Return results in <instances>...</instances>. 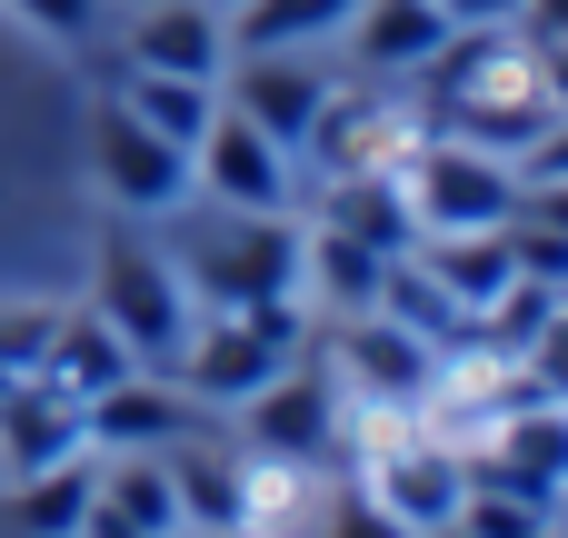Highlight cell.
I'll list each match as a JSON object with an SVG mask.
<instances>
[{
    "instance_id": "6da1fadb",
    "label": "cell",
    "mask_w": 568,
    "mask_h": 538,
    "mask_svg": "<svg viewBox=\"0 0 568 538\" xmlns=\"http://www.w3.org/2000/svg\"><path fill=\"white\" fill-rule=\"evenodd\" d=\"M300 220L290 210H220V200H200V210H160V250H170V270H180V290H190V309H280V300H300Z\"/></svg>"
},
{
    "instance_id": "7a4b0ae2",
    "label": "cell",
    "mask_w": 568,
    "mask_h": 538,
    "mask_svg": "<svg viewBox=\"0 0 568 538\" xmlns=\"http://www.w3.org/2000/svg\"><path fill=\"white\" fill-rule=\"evenodd\" d=\"M300 349H310L300 300H280V309H200L190 339H180V359H170V379H180L190 399H210V409H240V399L270 389Z\"/></svg>"
},
{
    "instance_id": "3957f363",
    "label": "cell",
    "mask_w": 568,
    "mask_h": 538,
    "mask_svg": "<svg viewBox=\"0 0 568 538\" xmlns=\"http://www.w3.org/2000/svg\"><path fill=\"white\" fill-rule=\"evenodd\" d=\"M90 319H110L140 369H170V359H180V339H190V290H180V270H170V250H160L150 230H110V240H100Z\"/></svg>"
},
{
    "instance_id": "277c9868",
    "label": "cell",
    "mask_w": 568,
    "mask_h": 538,
    "mask_svg": "<svg viewBox=\"0 0 568 538\" xmlns=\"http://www.w3.org/2000/svg\"><path fill=\"white\" fill-rule=\"evenodd\" d=\"M240 449H250L270 479L320 469V459L339 449V369H320V359L300 349L270 389H250V399H240Z\"/></svg>"
},
{
    "instance_id": "5b68a950",
    "label": "cell",
    "mask_w": 568,
    "mask_h": 538,
    "mask_svg": "<svg viewBox=\"0 0 568 538\" xmlns=\"http://www.w3.org/2000/svg\"><path fill=\"white\" fill-rule=\"evenodd\" d=\"M399 180H409L419 230H499V220H519V160L479 150V140L439 130V140H419L399 160Z\"/></svg>"
},
{
    "instance_id": "8992f818",
    "label": "cell",
    "mask_w": 568,
    "mask_h": 538,
    "mask_svg": "<svg viewBox=\"0 0 568 538\" xmlns=\"http://www.w3.org/2000/svg\"><path fill=\"white\" fill-rule=\"evenodd\" d=\"M339 80H349V60H329V50H230L220 100H230L240 120H260V130L300 160V140H310V120L329 110Z\"/></svg>"
},
{
    "instance_id": "52a82bcc",
    "label": "cell",
    "mask_w": 568,
    "mask_h": 538,
    "mask_svg": "<svg viewBox=\"0 0 568 538\" xmlns=\"http://www.w3.org/2000/svg\"><path fill=\"white\" fill-rule=\"evenodd\" d=\"M90 170H100L110 210H130V220H160L170 200H190V150L160 140L130 100H110V110L90 120Z\"/></svg>"
},
{
    "instance_id": "ba28073f",
    "label": "cell",
    "mask_w": 568,
    "mask_h": 538,
    "mask_svg": "<svg viewBox=\"0 0 568 538\" xmlns=\"http://www.w3.org/2000/svg\"><path fill=\"white\" fill-rule=\"evenodd\" d=\"M190 190H200V200H220V210H290L300 160H290L260 120H240V110L220 100V120H210V130H200V150H190Z\"/></svg>"
},
{
    "instance_id": "9c48e42d",
    "label": "cell",
    "mask_w": 568,
    "mask_h": 538,
    "mask_svg": "<svg viewBox=\"0 0 568 538\" xmlns=\"http://www.w3.org/2000/svg\"><path fill=\"white\" fill-rule=\"evenodd\" d=\"M339 389L349 399H369V409H389V419H419V399H429V379H439V349L419 339V329H399L389 309H349L339 319Z\"/></svg>"
},
{
    "instance_id": "30bf717a",
    "label": "cell",
    "mask_w": 568,
    "mask_h": 538,
    "mask_svg": "<svg viewBox=\"0 0 568 538\" xmlns=\"http://www.w3.org/2000/svg\"><path fill=\"white\" fill-rule=\"evenodd\" d=\"M369 499H379L399 529H439V519H459V499H469V459H459L449 439H399V449L369 459Z\"/></svg>"
},
{
    "instance_id": "8fae6325",
    "label": "cell",
    "mask_w": 568,
    "mask_h": 538,
    "mask_svg": "<svg viewBox=\"0 0 568 538\" xmlns=\"http://www.w3.org/2000/svg\"><path fill=\"white\" fill-rule=\"evenodd\" d=\"M80 419H90V449H170V439H190V389L170 369H130Z\"/></svg>"
},
{
    "instance_id": "7c38bea8",
    "label": "cell",
    "mask_w": 568,
    "mask_h": 538,
    "mask_svg": "<svg viewBox=\"0 0 568 538\" xmlns=\"http://www.w3.org/2000/svg\"><path fill=\"white\" fill-rule=\"evenodd\" d=\"M80 449H90L80 399H60L40 369H20V379L0 389V459H10V479H30V469H50V459H80Z\"/></svg>"
},
{
    "instance_id": "4fadbf2b",
    "label": "cell",
    "mask_w": 568,
    "mask_h": 538,
    "mask_svg": "<svg viewBox=\"0 0 568 538\" xmlns=\"http://www.w3.org/2000/svg\"><path fill=\"white\" fill-rule=\"evenodd\" d=\"M320 220L349 230L379 260H409L419 250V210H409V180L399 170H339V180H320Z\"/></svg>"
},
{
    "instance_id": "5bb4252c",
    "label": "cell",
    "mask_w": 568,
    "mask_h": 538,
    "mask_svg": "<svg viewBox=\"0 0 568 538\" xmlns=\"http://www.w3.org/2000/svg\"><path fill=\"white\" fill-rule=\"evenodd\" d=\"M130 70L220 80V70H230V10H210V0H150L140 30H130Z\"/></svg>"
},
{
    "instance_id": "9a60e30c",
    "label": "cell",
    "mask_w": 568,
    "mask_h": 538,
    "mask_svg": "<svg viewBox=\"0 0 568 538\" xmlns=\"http://www.w3.org/2000/svg\"><path fill=\"white\" fill-rule=\"evenodd\" d=\"M339 40H349V70H359V80H409V70L449 40V10H439V0H359Z\"/></svg>"
},
{
    "instance_id": "2e32d148",
    "label": "cell",
    "mask_w": 568,
    "mask_h": 538,
    "mask_svg": "<svg viewBox=\"0 0 568 538\" xmlns=\"http://www.w3.org/2000/svg\"><path fill=\"white\" fill-rule=\"evenodd\" d=\"M170 489H180V519L200 538L250 529V449H200V439H170Z\"/></svg>"
},
{
    "instance_id": "e0dca14e",
    "label": "cell",
    "mask_w": 568,
    "mask_h": 538,
    "mask_svg": "<svg viewBox=\"0 0 568 538\" xmlns=\"http://www.w3.org/2000/svg\"><path fill=\"white\" fill-rule=\"evenodd\" d=\"M379 280H389V260H379V250H359L349 230H329V220H320V230L300 240V300H320V309H339V319H349V309H379Z\"/></svg>"
},
{
    "instance_id": "ac0fdd59",
    "label": "cell",
    "mask_w": 568,
    "mask_h": 538,
    "mask_svg": "<svg viewBox=\"0 0 568 538\" xmlns=\"http://www.w3.org/2000/svg\"><path fill=\"white\" fill-rule=\"evenodd\" d=\"M130 369H140V359L120 349V329H110V319H60V329H50V349H40V379H50L60 399H80V409H90L110 379H130Z\"/></svg>"
},
{
    "instance_id": "d6986e66",
    "label": "cell",
    "mask_w": 568,
    "mask_h": 538,
    "mask_svg": "<svg viewBox=\"0 0 568 538\" xmlns=\"http://www.w3.org/2000/svg\"><path fill=\"white\" fill-rule=\"evenodd\" d=\"M90 499H100V459H50V469H30L10 489V529L20 538H80Z\"/></svg>"
},
{
    "instance_id": "ffe728a7",
    "label": "cell",
    "mask_w": 568,
    "mask_h": 538,
    "mask_svg": "<svg viewBox=\"0 0 568 538\" xmlns=\"http://www.w3.org/2000/svg\"><path fill=\"white\" fill-rule=\"evenodd\" d=\"M359 0H240L230 10V50H329L349 30Z\"/></svg>"
},
{
    "instance_id": "44dd1931",
    "label": "cell",
    "mask_w": 568,
    "mask_h": 538,
    "mask_svg": "<svg viewBox=\"0 0 568 538\" xmlns=\"http://www.w3.org/2000/svg\"><path fill=\"white\" fill-rule=\"evenodd\" d=\"M100 509L130 519V529H150V538H180V529H190L160 449H110V469H100Z\"/></svg>"
},
{
    "instance_id": "7402d4cb",
    "label": "cell",
    "mask_w": 568,
    "mask_h": 538,
    "mask_svg": "<svg viewBox=\"0 0 568 538\" xmlns=\"http://www.w3.org/2000/svg\"><path fill=\"white\" fill-rule=\"evenodd\" d=\"M120 100H130L160 140H180V150H200V130L220 120V80H180V70H130Z\"/></svg>"
},
{
    "instance_id": "603a6c76",
    "label": "cell",
    "mask_w": 568,
    "mask_h": 538,
    "mask_svg": "<svg viewBox=\"0 0 568 538\" xmlns=\"http://www.w3.org/2000/svg\"><path fill=\"white\" fill-rule=\"evenodd\" d=\"M379 309H389L399 329H419L439 359H449V349H469V309H459V300H449V290H439L419 260H389V280H379Z\"/></svg>"
},
{
    "instance_id": "cb8c5ba5",
    "label": "cell",
    "mask_w": 568,
    "mask_h": 538,
    "mask_svg": "<svg viewBox=\"0 0 568 538\" xmlns=\"http://www.w3.org/2000/svg\"><path fill=\"white\" fill-rule=\"evenodd\" d=\"M509 270L519 280H549V290H568V230H549V220H509Z\"/></svg>"
},
{
    "instance_id": "d4e9b609",
    "label": "cell",
    "mask_w": 568,
    "mask_h": 538,
    "mask_svg": "<svg viewBox=\"0 0 568 538\" xmlns=\"http://www.w3.org/2000/svg\"><path fill=\"white\" fill-rule=\"evenodd\" d=\"M459 529L469 538H539L549 509H529V499H509V489H469V499H459Z\"/></svg>"
},
{
    "instance_id": "484cf974",
    "label": "cell",
    "mask_w": 568,
    "mask_h": 538,
    "mask_svg": "<svg viewBox=\"0 0 568 538\" xmlns=\"http://www.w3.org/2000/svg\"><path fill=\"white\" fill-rule=\"evenodd\" d=\"M320 538H409V529H399L369 489H349V499H329V509H320Z\"/></svg>"
},
{
    "instance_id": "4316f807",
    "label": "cell",
    "mask_w": 568,
    "mask_h": 538,
    "mask_svg": "<svg viewBox=\"0 0 568 538\" xmlns=\"http://www.w3.org/2000/svg\"><path fill=\"white\" fill-rule=\"evenodd\" d=\"M50 309H0V369H40V349H50Z\"/></svg>"
},
{
    "instance_id": "83f0119b",
    "label": "cell",
    "mask_w": 568,
    "mask_h": 538,
    "mask_svg": "<svg viewBox=\"0 0 568 538\" xmlns=\"http://www.w3.org/2000/svg\"><path fill=\"white\" fill-rule=\"evenodd\" d=\"M30 30H50V40H90L100 30V0H10Z\"/></svg>"
},
{
    "instance_id": "f1b7e54d",
    "label": "cell",
    "mask_w": 568,
    "mask_h": 538,
    "mask_svg": "<svg viewBox=\"0 0 568 538\" xmlns=\"http://www.w3.org/2000/svg\"><path fill=\"white\" fill-rule=\"evenodd\" d=\"M529 180H568V110L529 140V150H519V190H529Z\"/></svg>"
},
{
    "instance_id": "f546056e",
    "label": "cell",
    "mask_w": 568,
    "mask_h": 538,
    "mask_svg": "<svg viewBox=\"0 0 568 538\" xmlns=\"http://www.w3.org/2000/svg\"><path fill=\"white\" fill-rule=\"evenodd\" d=\"M509 30H519V40H568V0H519Z\"/></svg>"
},
{
    "instance_id": "4dcf8cb0",
    "label": "cell",
    "mask_w": 568,
    "mask_h": 538,
    "mask_svg": "<svg viewBox=\"0 0 568 538\" xmlns=\"http://www.w3.org/2000/svg\"><path fill=\"white\" fill-rule=\"evenodd\" d=\"M80 538H150V529H130V519H110V509L90 499V519H80Z\"/></svg>"
},
{
    "instance_id": "1f68e13d",
    "label": "cell",
    "mask_w": 568,
    "mask_h": 538,
    "mask_svg": "<svg viewBox=\"0 0 568 538\" xmlns=\"http://www.w3.org/2000/svg\"><path fill=\"white\" fill-rule=\"evenodd\" d=\"M439 10H449V20H509L519 0H439Z\"/></svg>"
},
{
    "instance_id": "d6a6232c",
    "label": "cell",
    "mask_w": 568,
    "mask_h": 538,
    "mask_svg": "<svg viewBox=\"0 0 568 538\" xmlns=\"http://www.w3.org/2000/svg\"><path fill=\"white\" fill-rule=\"evenodd\" d=\"M409 538H469V529H459V519H439V529H409Z\"/></svg>"
},
{
    "instance_id": "836d02e7",
    "label": "cell",
    "mask_w": 568,
    "mask_h": 538,
    "mask_svg": "<svg viewBox=\"0 0 568 538\" xmlns=\"http://www.w3.org/2000/svg\"><path fill=\"white\" fill-rule=\"evenodd\" d=\"M10 379H20V369H0V389H10Z\"/></svg>"
},
{
    "instance_id": "e575fe53",
    "label": "cell",
    "mask_w": 568,
    "mask_h": 538,
    "mask_svg": "<svg viewBox=\"0 0 568 538\" xmlns=\"http://www.w3.org/2000/svg\"><path fill=\"white\" fill-rule=\"evenodd\" d=\"M210 10H240V0H210Z\"/></svg>"
}]
</instances>
